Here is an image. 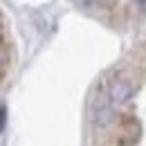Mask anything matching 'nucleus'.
Listing matches in <instances>:
<instances>
[{"mask_svg": "<svg viewBox=\"0 0 146 146\" xmlns=\"http://www.w3.org/2000/svg\"><path fill=\"white\" fill-rule=\"evenodd\" d=\"M108 97L112 104H126L128 99L133 97V86L124 81V79H117L110 83V90H108Z\"/></svg>", "mask_w": 146, "mask_h": 146, "instance_id": "1", "label": "nucleus"}, {"mask_svg": "<svg viewBox=\"0 0 146 146\" xmlns=\"http://www.w3.org/2000/svg\"><path fill=\"white\" fill-rule=\"evenodd\" d=\"M112 119H115L112 106L106 104V101H101V104H99V108H97V112H94V124H97L99 128H106V126L112 124Z\"/></svg>", "mask_w": 146, "mask_h": 146, "instance_id": "2", "label": "nucleus"}, {"mask_svg": "<svg viewBox=\"0 0 146 146\" xmlns=\"http://www.w3.org/2000/svg\"><path fill=\"white\" fill-rule=\"evenodd\" d=\"M83 7H88V9H99V7H104L106 5V0H79Z\"/></svg>", "mask_w": 146, "mask_h": 146, "instance_id": "3", "label": "nucleus"}, {"mask_svg": "<svg viewBox=\"0 0 146 146\" xmlns=\"http://www.w3.org/2000/svg\"><path fill=\"white\" fill-rule=\"evenodd\" d=\"M5 126V108H0V130Z\"/></svg>", "mask_w": 146, "mask_h": 146, "instance_id": "4", "label": "nucleus"}, {"mask_svg": "<svg viewBox=\"0 0 146 146\" xmlns=\"http://www.w3.org/2000/svg\"><path fill=\"white\" fill-rule=\"evenodd\" d=\"M135 2H137L139 9H144V11H146V0H135Z\"/></svg>", "mask_w": 146, "mask_h": 146, "instance_id": "5", "label": "nucleus"}]
</instances>
